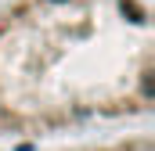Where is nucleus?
I'll return each mask as SVG.
<instances>
[{
	"mask_svg": "<svg viewBox=\"0 0 155 151\" xmlns=\"http://www.w3.org/2000/svg\"><path fill=\"white\" fill-rule=\"evenodd\" d=\"M47 151H155L152 133L137 130V133H119V137H105V140H79V144H61V148Z\"/></svg>",
	"mask_w": 155,
	"mask_h": 151,
	"instance_id": "nucleus-2",
	"label": "nucleus"
},
{
	"mask_svg": "<svg viewBox=\"0 0 155 151\" xmlns=\"http://www.w3.org/2000/svg\"><path fill=\"white\" fill-rule=\"evenodd\" d=\"M152 0H4L0 140L152 115Z\"/></svg>",
	"mask_w": 155,
	"mask_h": 151,
	"instance_id": "nucleus-1",
	"label": "nucleus"
}]
</instances>
